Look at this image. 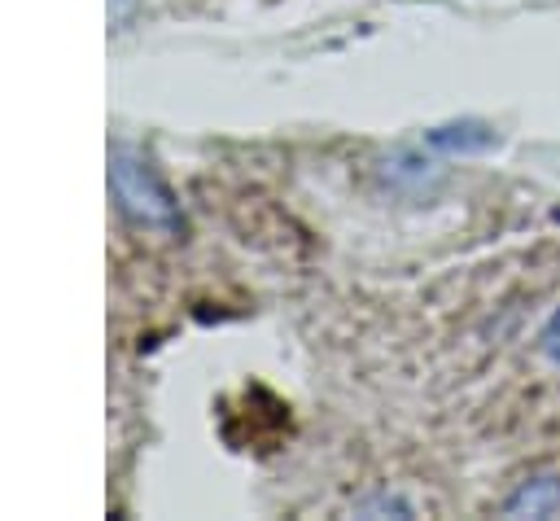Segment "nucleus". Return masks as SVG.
<instances>
[{"mask_svg": "<svg viewBox=\"0 0 560 521\" xmlns=\"http://www.w3.org/2000/svg\"><path fill=\"white\" fill-rule=\"evenodd\" d=\"M109 193L118 210L140 228H179V206L153 162L136 149H114L109 158Z\"/></svg>", "mask_w": 560, "mask_h": 521, "instance_id": "nucleus-1", "label": "nucleus"}, {"mask_svg": "<svg viewBox=\"0 0 560 521\" xmlns=\"http://www.w3.org/2000/svg\"><path fill=\"white\" fill-rule=\"evenodd\" d=\"M508 517H556L560 512V477H529L503 503Z\"/></svg>", "mask_w": 560, "mask_h": 521, "instance_id": "nucleus-2", "label": "nucleus"}, {"mask_svg": "<svg viewBox=\"0 0 560 521\" xmlns=\"http://www.w3.org/2000/svg\"><path fill=\"white\" fill-rule=\"evenodd\" d=\"M468 131L472 127H442L429 136V144H438V149H486L490 144V131H477V136H468Z\"/></svg>", "mask_w": 560, "mask_h": 521, "instance_id": "nucleus-3", "label": "nucleus"}, {"mask_svg": "<svg viewBox=\"0 0 560 521\" xmlns=\"http://www.w3.org/2000/svg\"><path fill=\"white\" fill-rule=\"evenodd\" d=\"M542 355L560 368V311L547 320V328H542Z\"/></svg>", "mask_w": 560, "mask_h": 521, "instance_id": "nucleus-4", "label": "nucleus"}, {"mask_svg": "<svg viewBox=\"0 0 560 521\" xmlns=\"http://www.w3.org/2000/svg\"><path fill=\"white\" fill-rule=\"evenodd\" d=\"M359 512H411V508H407L402 499H385V495H381V499H372V503H359Z\"/></svg>", "mask_w": 560, "mask_h": 521, "instance_id": "nucleus-5", "label": "nucleus"}, {"mask_svg": "<svg viewBox=\"0 0 560 521\" xmlns=\"http://www.w3.org/2000/svg\"><path fill=\"white\" fill-rule=\"evenodd\" d=\"M131 4H136V0H109V22H114V26H122V22H127V13H131Z\"/></svg>", "mask_w": 560, "mask_h": 521, "instance_id": "nucleus-6", "label": "nucleus"}]
</instances>
